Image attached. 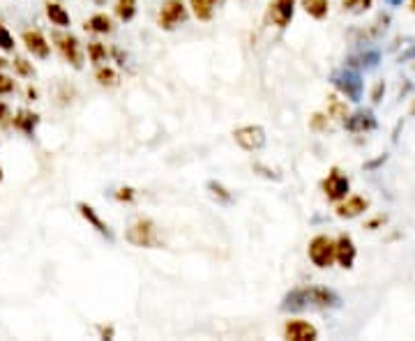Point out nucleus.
<instances>
[{"mask_svg":"<svg viewBox=\"0 0 415 341\" xmlns=\"http://www.w3.org/2000/svg\"><path fill=\"white\" fill-rule=\"evenodd\" d=\"M341 307V297L332 288L323 286H300L282 300V312H321Z\"/></svg>","mask_w":415,"mask_h":341,"instance_id":"f257e3e1","label":"nucleus"},{"mask_svg":"<svg viewBox=\"0 0 415 341\" xmlns=\"http://www.w3.org/2000/svg\"><path fill=\"white\" fill-rule=\"evenodd\" d=\"M125 240L134 247H145V249L162 247L159 231H157V226H154L152 219H138V222H134L127 229Z\"/></svg>","mask_w":415,"mask_h":341,"instance_id":"f03ea898","label":"nucleus"},{"mask_svg":"<svg viewBox=\"0 0 415 341\" xmlns=\"http://www.w3.org/2000/svg\"><path fill=\"white\" fill-rule=\"evenodd\" d=\"M307 254H309V261L316 267L325 270V267H330L337 261V242L328 238V235H316V238L309 242Z\"/></svg>","mask_w":415,"mask_h":341,"instance_id":"7ed1b4c3","label":"nucleus"},{"mask_svg":"<svg viewBox=\"0 0 415 341\" xmlns=\"http://www.w3.org/2000/svg\"><path fill=\"white\" fill-rule=\"evenodd\" d=\"M332 81V86L337 88V91L346 97V100H351V102H360L362 100V76L357 74L355 69H337L335 74L330 76Z\"/></svg>","mask_w":415,"mask_h":341,"instance_id":"20e7f679","label":"nucleus"},{"mask_svg":"<svg viewBox=\"0 0 415 341\" xmlns=\"http://www.w3.org/2000/svg\"><path fill=\"white\" fill-rule=\"evenodd\" d=\"M348 189H351V182H348V178L341 173L339 168H332L328 178L323 180V192H325V196H328V201L332 203L344 201Z\"/></svg>","mask_w":415,"mask_h":341,"instance_id":"39448f33","label":"nucleus"},{"mask_svg":"<svg viewBox=\"0 0 415 341\" xmlns=\"http://www.w3.org/2000/svg\"><path fill=\"white\" fill-rule=\"evenodd\" d=\"M187 21V7L183 0H166L159 10V28L173 30L176 26Z\"/></svg>","mask_w":415,"mask_h":341,"instance_id":"423d86ee","label":"nucleus"},{"mask_svg":"<svg viewBox=\"0 0 415 341\" xmlns=\"http://www.w3.org/2000/svg\"><path fill=\"white\" fill-rule=\"evenodd\" d=\"M55 39V46H58V51L65 60H67L72 67H81L84 65V55H81V44L74 35H65V32H55L53 35Z\"/></svg>","mask_w":415,"mask_h":341,"instance_id":"0eeeda50","label":"nucleus"},{"mask_svg":"<svg viewBox=\"0 0 415 341\" xmlns=\"http://www.w3.org/2000/svg\"><path fill=\"white\" fill-rule=\"evenodd\" d=\"M233 139L240 148L254 152V150H261L265 145V132H263V127H258V125H247V127L235 129Z\"/></svg>","mask_w":415,"mask_h":341,"instance_id":"6e6552de","label":"nucleus"},{"mask_svg":"<svg viewBox=\"0 0 415 341\" xmlns=\"http://www.w3.org/2000/svg\"><path fill=\"white\" fill-rule=\"evenodd\" d=\"M376 116L369 111V109H360L351 113V116H346L344 120V127L348 129V132L353 134H364V132H371V129H376Z\"/></svg>","mask_w":415,"mask_h":341,"instance_id":"1a4fd4ad","label":"nucleus"},{"mask_svg":"<svg viewBox=\"0 0 415 341\" xmlns=\"http://www.w3.org/2000/svg\"><path fill=\"white\" fill-rule=\"evenodd\" d=\"M284 337H286L289 341H314L316 337H319V330H316L312 323L293 319L284 326Z\"/></svg>","mask_w":415,"mask_h":341,"instance_id":"9d476101","label":"nucleus"},{"mask_svg":"<svg viewBox=\"0 0 415 341\" xmlns=\"http://www.w3.org/2000/svg\"><path fill=\"white\" fill-rule=\"evenodd\" d=\"M296 14V0H272L270 3V19L275 26L286 28Z\"/></svg>","mask_w":415,"mask_h":341,"instance_id":"9b49d317","label":"nucleus"},{"mask_svg":"<svg viewBox=\"0 0 415 341\" xmlns=\"http://www.w3.org/2000/svg\"><path fill=\"white\" fill-rule=\"evenodd\" d=\"M335 242H337V263L341 267H346V270H351L353 263H355V256H357L353 238L348 233H341Z\"/></svg>","mask_w":415,"mask_h":341,"instance_id":"f8f14e48","label":"nucleus"},{"mask_svg":"<svg viewBox=\"0 0 415 341\" xmlns=\"http://www.w3.org/2000/svg\"><path fill=\"white\" fill-rule=\"evenodd\" d=\"M77 210H79V215L84 217L86 222L91 224L97 233L104 235V238H107V240H113V233H111V229L107 226V222H102V217L97 215V210H95L93 206H88V203H77Z\"/></svg>","mask_w":415,"mask_h":341,"instance_id":"ddd939ff","label":"nucleus"},{"mask_svg":"<svg viewBox=\"0 0 415 341\" xmlns=\"http://www.w3.org/2000/svg\"><path fill=\"white\" fill-rule=\"evenodd\" d=\"M367 208H369V201L364 196H348L346 201H339L335 213L339 219H353L357 215H362Z\"/></svg>","mask_w":415,"mask_h":341,"instance_id":"4468645a","label":"nucleus"},{"mask_svg":"<svg viewBox=\"0 0 415 341\" xmlns=\"http://www.w3.org/2000/svg\"><path fill=\"white\" fill-rule=\"evenodd\" d=\"M23 44H26V48L37 55V58H48V53H51V46L46 44L44 35L39 30H26L23 32Z\"/></svg>","mask_w":415,"mask_h":341,"instance_id":"2eb2a0df","label":"nucleus"},{"mask_svg":"<svg viewBox=\"0 0 415 341\" xmlns=\"http://www.w3.org/2000/svg\"><path fill=\"white\" fill-rule=\"evenodd\" d=\"M37 123H39V116H37V113L26 111V109H21V111L14 116V127L21 129V132L28 134V136H32V132H35Z\"/></svg>","mask_w":415,"mask_h":341,"instance_id":"dca6fc26","label":"nucleus"},{"mask_svg":"<svg viewBox=\"0 0 415 341\" xmlns=\"http://www.w3.org/2000/svg\"><path fill=\"white\" fill-rule=\"evenodd\" d=\"M46 16L51 19V23H55V26H60V28H67L72 23L67 10L58 3H46Z\"/></svg>","mask_w":415,"mask_h":341,"instance_id":"f3484780","label":"nucleus"},{"mask_svg":"<svg viewBox=\"0 0 415 341\" xmlns=\"http://www.w3.org/2000/svg\"><path fill=\"white\" fill-rule=\"evenodd\" d=\"M86 30L97 32V35H107V32L113 30V21L109 19L107 14H95L91 19L86 21Z\"/></svg>","mask_w":415,"mask_h":341,"instance_id":"a211bd4d","label":"nucleus"},{"mask_svg":"<svg viewBox=\"0 0 415 341\" xmlns=\"http://www.w3.org/2000/svg\"><path fill=\"white\" fill-rule=\"evenodd\" d=\"M217 3H219V0H190L194 14H197V19H201V21L213 19V12H215Z\"/></svg>","mask_w":415,"mask_h":341,"instance_id":"6ab92c4d","label":"nucleus"},{"mask_svg":"<svg viewBox=\"0 0 415 341\" xmlns=\"http://www.w3.org/2000/svg\"><path fill=\"white\" fill-rule=\"evenodd\" d=\"M303 7L309 16H314V19H325L330 10V3L328 0H303Z\"/></svg>","mask_w":415,"mask_h":341,"instance_id":"aec40b11","label":"nucleus"},{"mask_svg":"<svg viewBox=\"0 0 415 341\" xmlns=\"http://www.w3.org/2000/svg\"><path fill=\"white\" fill-rule=\"evenodd\" d=\"M381 60V53L378 51H364L360 55H353L351 60H348V65H353V67H364V69H371L376 67Z\"/></svg>","mask_w":415,"mask_h":341,"instance_id":"412c9836","label":"nucleus"},{"mask_svg":"<svg viewBox=\"0 0 415 341\" xmlns=\"http://www.w3.org/2000/svg\"><path fill=\"white\" fill-rule=\"evenodd\" d=\"M116 16L120 21H132L136 16V0H116Z\"/></svg>","mask_w":415,"mask_h":341,"instance_id":"4be33fe9","label":"nucleus"},{"mask_svg":"<svg viewBox=\"0 0 415 341\" xmlns=\"http://www.w3.org/2000/svg\"><path fill=\"white\" fill-rule=\"evenodd\" d=\"M95 79L100 81L102 86H109V88L118 86V74H116V72H113L111 67H97Z\"/></svg>","mask_w":415,"mask_h":341,"instance_id":"5701e85b","label":"nucleus"},{"mask_svg":"<svg viewBox=\"0 0 415 341\" xmlns=\"http://www.w3.org/2000/svg\"><path fill=\"white\" fill-rule=\"evenodd\" d=\"M328 116L330 118H344L346 120V104L339 102L335 95L328 97Z\"/></svg>","mask_w":415,"mask_h":341,"instance_id":"b1692460","label":"nucleus"},{"mask_svg":"<svg viewBox=\"0 0 415 341\" xmlns=\"http://www.w3.org/2000/svg\"><path fill=\"white\" fill-rule=\"evenodd\" d=\"M344 10L346 12H351V14H362V12H367L369 7H371V0H344Z\"/></svg>","mask_w":415,"mask_h":341,"instance_id":"393cba45","label":"nucleus"},{"mask_svg":"<svg viewBox=\"0 0 415 341\" xmlns=\"http://www.w3.org/2000/svg\"><path fill=\"white\" fill-rule=\"evenodd\" d=\"M208 189H210V194H213L215 199H219L222 203H231V201H233L231 192L226 189L224 185H219V182H215V180H213V182H208Z\"/></svg>","mask_w":415,"mask_h":341,"instance_id":"a878e982","label":"nucleus"},{"mask_svg":"<svg viewBox=\"0 0 415 341\" xmlns=\"http://www.w3.org/2000/svg\"><path fill=\"white\" fill-rule=\"evenodd\" d=\"M88 55H91L93 62L100 65V62L107 60V46L100 44V42H91V44H88Z\"/></svg>","mask_w":415,"mask_h":341,"instance_id":"bb28decb","label":"nucleus"},{"mask_svg":"<svg viewBox=\"0 0 415 341\" xmlns=\"http://www.w3.org/2000/svg\"><path fill=\"white\" fill-rule=\"evenodd\" d=\"M0 48H3V51H14V37L10 35V30H7L3 23H0Z\"/></svg>","mask_w":415,"mask_h":341,"instance_id":"cd10ccee","label":"nucleus"},{"mask_svg":"<svg viewBox=\"0 0 415 341\" xmlns=\"http://www.w3.org/2000/svg\"><path fill=\"white\" fill-rule=\"evenodd\" d=\"M12 65H14V69L19 72L21 76H32V74H35V69H32L30 65H28L26 60H23V58H16Z\"/></svg>","mask_w":415,"mask_h":341,"instance_id":"c85d7f7f","label":"nucleus"},{"mask_svg":"<svg viewBox=\"0 0 415 341\" xmlns=\"http://www.w3.org/2000/svg\"><path fill=\"white\" fill-rule=\"evenodd\" d=\"M16 88L14 79H10L7 74H0V95H10Z\"/></svg>","mask_w":415,"mask_h":341,"instance_id":"c756f323","label":"nucleus"},{"mask_svg":"<svg viewBox=\"0 0 415 341\" xmlns=\"http://www.w3.org/2000/svg\"><path fill=\"white\" fill-rule=\"evenodd\" d=\"M134 196H136V192L132 189V187H120V189L116 192V199L118 201H134Z\"/></svg>","mask_w":415,"mask_h":341,"instance_id":"7c9ffc66","label":"nucleus"},{"mask_svg":"<svg viewBox=\"0 0 415 341\" xmlns=\"http://www.w3.org/2000/svg\"><path fill=\"white\" fill-rule=\"evenodd\" d=\"M383 95H386V83H383V81H378V83L374 86V91H371V102L378 104L381 97H383Z\"/></svg>","mask_w":415,"mask_h":341,"instance_id":"2f4dec72","label":"nucleus"},{"mask_svg":"<svg viewBox=\"0 0 415 341\" xmlns=\"http://www.w3.org/2000/svg\"><path fill=\"white\" fill-rule=\"evenodd\" d=\"M10 120H14V116L10 113V109H7V104L0 102V123H3V125H10Z\"/></svg>","mask_w":415,"mask_h":341,"instance_id":"473e14b6","label":"nucleus"},{"mask_svg":"<svg viewBox=\"0 0 415 341\" xmlns=\"http://www.w3.org/2000/svg\"><path fill=\"white\" fill-rule=\"evenodd\" d=\"M323 123H325V116H321V113H316V116L312 118V127H314V129H321Z\"/></svg>","mask_w":415,"mask_h":341,"instance_id":"72a5a7b5","label":"nucleus"},{"mask_svg":"<svg viewBox=\"0 0 415 341\" xmlns=\"http://www.w3.org/2000/svg\"><path fill=\"white\" fill-rule=\"evenodd\" d=\"M411 58H415V46H411L409 51L402 55V60H411Z\"/></svg>","mask_w":415,"mask_h":341,"instance_id":"f704fd0d","label":"nucleus"},{"mask_svg":"<svg viewBox=\"0 0 415 341\" xmlns=\"http://www.w3.org/2000/svg\"><path fill=\"white\" fill-rule=\"evenodd\" d=\"M28 97H30V100H35V97H37V91H35V88H28Z\"/></svg>","mask_w":415,"mask_h":341,"instance_id":"c9c22d12","label":"nucleus"},{"mask_svg":"<svg viewBox=\"0 0 415 341\" xmlns=\"http://www.w3.org/2000/svg\"><path fill=\"white\" fill-rule=\"evenodd\" d=\"M404 3V0H388V5H393V7H400Z\"/></svg>","mask_w":415,"mask_h":341,"instance_id":"e433bc0d","label":"nucleus"},{"mask_svg":"<svg viewBox=\"0 0 415 341\" xmlns=\"http://www.w3.org/2000/svg\"><path fill=\"white\" fill-rule=\"evenodd\" d=\"M411 12L415 14V0H411Z\"/></svg>","mask_w":415,"mask_h":341,"instance_id":"4c0bfd02","label":"nucleus"},{"mask_svg":"<svg viewBox=\"0 0 415 341\" xmlns=\"http://www.w3.org/2000/svg\"><path fill=\"white\" fill-rule=\"evenodd\" d=\"M0 182H3V166H0Z\"/></svg>","mask_w":415,"mask_h":341,"instance_id":"58836bf2","label":"nucleus"},{"mask_svg":"<svg viewBox=\"0 0 415 341\" xmlns=\"http://www.w3.org/2000/svg\"><path fill=\"white\" fill-rule=\"evenodd\" d=\"M95 3H97V5H102V3H107V0H95Z\"/></svg>","mask_w":415,"mask_h":341,"instance_id":"ea45409f","label":"nucleus"},{"mask_svg":"<svg viewBox=\"0 0 415 341\" xmlns=\"http://www.w3.org/2000/svg\"><path fill=\"white\" fill-rule=\"evenodd\" d=\"M413 113H415V107H413Z\"/></svg>","mask_w":415,"mask_h":341,"instance_id":"a19ab883","label":"nucleus"}]
</instances>
